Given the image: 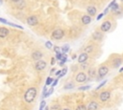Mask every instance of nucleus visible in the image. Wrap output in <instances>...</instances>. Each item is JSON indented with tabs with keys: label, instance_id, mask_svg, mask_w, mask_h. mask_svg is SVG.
Masks as SVG:
<instances>
[{
	"label": "nucleus",
	"instance_id": "nucleus-16",
	"mask_svg": "<svg viewBox=\"0 0 123 110\" xmlns=\"http://www.w3.org/2000/svg\"><path fill=\"white\" fill-rule=\"evenodd\" d=\"M121 62H122V59L120 58V57H117V58H114V59H113V68H116V67H118V66L121 64Z\"/></svg>",
	"mask_w": 123,
	"mask_h": 110
},
{
	"label": "nucleus",
	"instance_id": "nucleus-45",
	"mask_svg": "<svg viewBox=\"0 0 123 110\" xmlns=\"http://www.w3.org/2000/svg\"><path fill=\"white\" fill-rule=\"evenodd\" d=\"M11 1H13V2H17V1H19V0H11Z\"/></svg>",
	"mask_w": 123,
	"mask_h": 110
},
{
	"label": "nucleus",
	"instance_id": "nucleus-5",
	"mask_svg": "<svg viewBox=\"0 0 123 110\" xmlns=\"http://www.w3.org/2000/svg\"><path fill=\"white\" fill-rule=\"evenodd\" d=\"M109 72V68H108V66L106 65H101L99 68H98V75H99L100 78H103L105 77Z\"/></svg>",
	"mask_w": 123,
	"mask_h": 110
},
{
	"label": "nucleus",
	"instance_id": "nucleus-22",
	"mask_svg": "<svg viewBox=\"0 0 123 110\" xmlns=\"http://www.w3.org/2000/svg\"><path fill=\"white\" fill-rule=\"evenodd\" d=\"M53 91H54V87L50 88V89H47V92H46V94H45L44 98H47V97H49V96H50V95L53 93Z\"/></svg>",
	"mask_w": 123,
	"mask_h": 110
},
{
	"label": "nucleus",
	"instance_id": "nucleus-29",
	"mask_svg": "<svg viewBox=\"0 0 123 110\" xmlns=\"http://www.w3.org/2000/svg\"><path fill=\"white\" fill-rule=\"evenodd\" d=\"M52 82H53V79L50 78V77H48L47 79H46V84H45V85H50Z\"/></svg>",
	"mask_w": 123,
	"mask_h": 110
},
{
	"label": "nucleus",
	"instance_id": "nucleus-14",
	"mask_svg": "<svg viewBox=\"0 0 123 110\" xmlns=\"http://www.w3.org/2000/svg\"><path fill=\"white\" fill-rule=\"evenodd\" d=\"M96 12H97V10H96V8H95L94 6H89V7L87 8V13H88L89 15H90V16L95 15V14H96Z\"/></svg>",
	"mask_w": 123,
	"mask_h": 110
},
{
	"label": "nucleus",
	"instance_id": "nucleus-17",
	"mask_svg": "<svg viewBox=\"0 0 123 110\" xmlns=\"http://www.w3.org/2000/svg\"><path fill=\"white\" fill-rule=\"evenodd\" d=\"M110 10H112L113 13H115L116 14H118V13H120V8H119V5L118 4H116V3H114L113 6H112V8L110 9Z\"/></svg>",
	"mask_w": 123,
	"mask_h": 110
},
{
	"label": "nucleus",
	"instance_id": "nucleus-8",
	"mask_svg": "<svg viewBox=\"0 0 123 110\" xmlns=\"http://www.w3.org/2000/svg\"><path fill=\"white\" fill-rule=\"evenodd\" d=\"M75 79H76L77 82H84V81L87 80V74L84 73V72H80V73L77 74Z\"/></svg>",
	"mask_w": 123,
	"mask_h": 110
},
{
	"label": "nucleus",
	"instance_id": "nucleus-10",
	"mask_svg": "<svg viewBox=\"0 0 123 110\" xmlns=\"http://www.w3.org/2000/svg\"><path fill=\"white\" fill-rule=\"evenodd\" d=\"M81 21H82V23H83L84 25H89L90 22H91V16L89 15V14H85V15L82 16Z\"/></svg>",
	"mask_w": 123,
	"mask_h": 110
},
{
	"label": "nucleus",
	"instance_id": "nucleus-33",
	"mask_svg": "<svg viewBox=\"0 0 123 110\" xmlns=\"http://www.w3.org/2000/svg\"><path fill=\"white\" fill-rule=\"evenodd\" d=\"M46 92H47V88H46V85H45V86H44V88H43V91H42V99L44 98V96H45Z\"/></svg>",
	"mask_w": 123,
	"mask_h": 110
},
{
	"label": "nucleus",
	"instance_id": "nucleus-23",
	"mask_svg": "<svg viewBox=\"0 0 123 110\" xmlns=\"http://www.w3.org/2000/svg\"><path fill=\"white\" fill-rule=\"evenodd\" d=\"M89 88H90L89 85H86V86H81V87H79L78 90H80V91H86V90H89Z\"/></svg>",
	"mask_w": 123,
	"mask_h": 110
},
{
	"label": "nucleus",
	"instance_id": "nucleus-39",
	"mask_svg": "<svg viewBox=\"0 0 123 110\" xmlns=\"http://www.w3.org/2000/svg\"><path fill=\"white\" fill-rule=\"evenodd\" d=\"M81 64H82V66H81L82 69H87V67H88V64H87V63L84 62V63H81Z\"/></svg>",
	"mask_w": 123,
	"mask_h": 110
},
{
	"label": "nucleus",
	"instance_id": "nucleus-43",
	"mask_svg": "<svg viewBox=\"0 0 123 110\" xmlns=\"http://www.w3.org/2000/svg\"><path fill=\"white\" fill-rule=\"evenodd\" d=\"M60 74H61V71H57L55 75H56V76H60Z\"/></svg>",
	"mask_w": 123,
	"mask_h": 110
},
{
	"label": "nucleus",
	"instance_id": "nucleus-35",
	"mask_svg": "<svg viewBox=\"0 0 123 110\" xmlns=\"http://www.w3.org/2000/svg\"><path fill=\"white\" fill-rule=\"evenodd\" d=\"M114 3H116V0H113V1H112V2H111V3L109 4L108 8H109V9H111V8H112V6H113V5L114 4Z\"/></svg>",
	"mask_w": 123,
	"mask_h": 110
},
{
	"label": "nucleus",
	"instance_id": "nucleus-36",
	"mask_svg": "<svg viewBox=\"0 0 123 110\" xmlns=\"http://www.w3.org/2000/svg\"><path fill=\"white\" fill-rule=\"evenodd\" d=\"M56 59H59V60H61V58H62V53H60V54H56V57H55Z\"/></svg>",
	"mask_w": 123,
	"mask_h": 110
},
{
	"label": "nucleus",
	"instance_id": "nucleus-42",
	"mask_svg": "<svg viewBox=\"0 0 123 110\" xmlns=\"http://www.w3.org/2000/svg\"><path fill=\"white\" fill-rule=\"evenodd\" d=\"M64 64V62H63V61H60V62H59V65H60V66H63Z\"/></svg>",
	"mask_w": 123,
	"mask_h": 110
},
{
	"label": "nucleus",
	"instance_id": "nucleus-40",
	"mask_svg": "<svg viewBox=\"0 0 123 110\" xmlns=\"http://www.w3.org/2000/svg\"><path fill=\"white\" fill-rule=\"evenodd\" d=\"M56 63V58L55 57H52L51 58V65H54Z\"/></svg>",
	"mask_w": 123,
	"mask_h": 110
},
{
	"label": "nucleus",
	"instance_id": "nucleus-12",
	"mask_svg": "<svg viewBox=\"0 0 123 110\" xmlns=\"http://www.w3.org/2000/svg\"><path fill=\"white\" fill-rule=\"evenodd\" d=\"M97 109H98V103L94 101H90L87 106V110H97Z\"/></svg>",
	"mask_w": 123,
	"mask_h": 110
},
{
	"label": "nucleus",
	"instance_id": "nucleus-18",
	"mask_svg": "<svg viewBox=\"0 0 123 110\" xmlns=\"http://www.w3.org/2000/svg\"><path fill=\"white\" fill-rule=\"evenodd\" d=\"M94 50V46L93 45H88L87 47H85L84 49V53L86 54H89V53H92Z\"/></svg>",
	"mask_w": 123,
	"mask_h": 110
},
{
	"label": "nucleus",
	"instance_id": "nucleus-24",
	"mask_svg": "<svg viewBox=\"0 0 123 110\" xmlns=\"http://www.w3.org/2000/svg\"><path fill=\"white\" fill-rule=\"evenodd\" d=\"M75 110H87V106L85 104H79Z\"/></svg>",
	"mask_w": 123,
	"mask_h": 110
},
{
	"label": "nucleus",
	"instance_id": "nucleus-6",
	"mask_svg": "<svg viewBox=\"0 0 123 110\" xmlns=\"http://www.w3.org/2000/svg\"><path fill=\"white\" fill-rule=\"evenodd\" d=\"M38 23H39V19L35 15H31L27 18V24L29 26H36Z\"/></svg>",
	"mask_w": 123,
	"mask_h": 110
},
{
	"label": "nucleus",
	"instance_id": "nucleus-34",
	"mask_svg": "<svg viewBox=\"0 0 123 110\" xmlns=\"http://www.w3.org/2000/svg\"><path fill=\"white\" fill-rule=\"evenodd\" d=\"M58 81H59V78H58L57 79H55V80H53V82L51 83V84H52V87H55V86L57 85V83H58Z\"/></svg>",
	"mask_w": 123,
	"mask_h": 110
},
{
	"label": "nucleus",
	"instance_id": "nucleus-25",
	"mask_svg": "<svg viewBox=\"0 0 123 110\" xmlns=\"http://www.w3.org/2000/svg\"><path fill=\"white\" fill-rule=\"evenodd\" d=\"M50 110H61V106L59 104H53L50 107Z\"/></svg>",
	"mask_w": 123,
	"mask_h": 110
},
{
	"label": "nucleus",
	"instance_id": "nucleus-47",
	"mask_svg": "<svg viewBox=\"0 0 123 110\" xmlns=\"http://www.w3.org/2000/svg\"><path fill=\"white\" fill-rule=\"evenodd\" d=\"M44 110H49V108L46 106V107H44Z\"/></svg>",
	"mask_w": 123,
	"mask_h": 110
},
{
	"label": "nucleus",
	"instance_id": "nucleus-13",
	"mask_svg": "<svg viewBox=\"0 0 123 110\" xmlns=\"http://www.w3.org/2000/svg\"><path fill=\"white\" fill-rule=\"evenodd\" d=\"M88 59H89V56H88V54H86V53H82V54L78 57V62H79V63H84V62H86Z\"/></svg>",
	"mask_w": 123,
	"mask_h": 110
},
{
	"label": "nucleus",
	"instance_id": "nucleus-4",
	"mask_svg": "<svg viewBox=\"0 0 123 110\" xmlns=\"http://www.w3.org/2000/svg\"><path fill=\"white\" fill-rule=\"evenodd\" d=\"M45 67H46V62L44 60H40V59L37 60V62L35 64V68L37 71H42L45 69Z\"/></svg>",
	"mask_w": 123,
	"mask_h": 110
},
{
	"label": "nucleus",
	"instance_id": "nucleus-46",
	"mask_svg": "<svg viewBox=\"0 0 123 110\" xmlns=\"http://www.w3.org/2000/svg\"><path fill=\"white\" fill-rule=\"evenodd\" d=\"M2 3H3V0H0V5H2Z\"/></svg>",
	"mask_w": 123,
	"mask_h": 110
},
{
	"label": "nucleus",
	"instance_id": "nucleus-28",
	"mask_svg": "<svg viewBox=\"0 0 123 110\" xmlns=\"http://www.w3.org/2000/svg\"><path fill=\"white\" fill-rule=\"evenodd\" d=\"M45 105H46V102H45V101H41V102H40V105H39V110H44V107H45Z\"/></svg>",
	"mask_w": 123,
	"mask_h": 110
},
{
	"label": "nucleus",
	"instance_id": "nucleus-11",
	"mask_svg": "<svg viewBox=\"0 0 123 110\" xmlns=\"http://www.w3.org/2000/svg\"><path fill=\"white\" fill-rule=\"evenodd\" d=\"M42 56H43V54L40 51H35L32 54V58L34 60H39V59H41Z\"/></svg>",
	"mask_w": 123,
	"mask_h": 110
},
{
	"label": "nucleus",
	"instance_id": "nucleus-15",
	"mask_svg": "<svg viewBox=\"0 0 123 110\" xmlns=\"http://www.w3.org/2000/svg\"><path fill=\"white\" fill-rule=\"evenodd\" d=\"M9 30L5 27H2V28H0V38H4L6 37L8 35H9Z\"/></svg>",
	"mask_w": 123,
	"mask_h": 110
},
{
	"label": "nucleus",
	"instance_id": "nucleus-9",
	"mask_svg": "<svg viewBox=\"0 0 123 110\" xmlns=\"http://www.w3.org/2000/svg\"><path fill=\"white\" fill-rule=\"evenodd\" d=\"M92 39L93 40H95V41H100V40H102V38H103V34H102V32L101 31H96V32H94L93 34H92Z\"/></svg>",
	"mask_w": 123,
	"mask_h": 110
},
{
	"label": "nucleus",
	"instance_id": "nucleus-32",
	"mask_svg": "<svg viewBox=\"0 0 123 110\" xmlns=\"http://www.w3.org/2000/svg\"><path fill=\"white\" fill-rule=\"evenodd\" d=\"M0 22H1V23H4V24H7V25L10 24V22L8 20H6L5 18H2V17H0Z\"/></svg>",
	"mask_w": 123,
	"mask_h": 110
},
{
	"label": "nucleus",
	"instance_id": "nucleus-44",
	"mask_svg": "<svg viewBox=\"0 0 123 110\" xmlns=\"http://www.w3.org/2000/svg\"><path fill=\"white\" fill-rule=\"evenodd\" d=\"M119 72H120V73H122V72H123V67H121V68L119 69Z\"/></svg>",
	"mask_w": 123,
	"mask_h": 110
},
{
	"label": "nucleus",
	"instance_id": "nucleus-2",
	"mask_svg": "<svg viewBox=\"0 0 123 110\" xmlns=\"http://www.w3.org/2000/svg\"><path fill=\"white\" fill-rule=\"evenodd\" d=\"M64 36V32L62 29H56L55 31H53L51 35V37L55 40H61Z\"/></svg>",
	"mask_w": 123,
	"mask_h": 110
},
{
	"label": "nucleus",
	"instance_id": "nucleus-31",
	"mask_svg": "<svg viewBox=\"0 0 123 110\" xmlns=\"http://www.w3.org/2000/svg\"><path fill=\"white\" fill-rule=\"evenodd\" d=\"M54 52H55L56 54L62 53V52H61V47H59V46H54Z\"/></svg>",
	"mask_w": 123,
	"mask_h": 110
},
{
	"label": "nucleus",
	"instance_id": "nucleus-48",
	"mask_svg": "<svg viewBox=\"0 0 123 110\" xmlns=\"http://www.w3.org/2000/svg\"><path fill=\"white\" fill-rule=\"evenodd\" d=\"M62 110H70L69 108H64V109H62Z\"/></svg>",
	"mask_w": 123,
	"mask_h": 110
},
{
	"label": "nucleus",
	"instance_id": "nucleus-30",
	"mask_svg": "<svg viewBox=\"0 0 123 110\" xmlns=\"http://www.w3.org/2000/svg\"><path fill=\"white\" fill-rule=\"evenodd\" d=\"M106 82H107V80H104V81H102V82H101V83H100L99 85H98V86L96 87V90H99L101 87H103V86H104V85L106 84Z\"/></svg>",
	"mask_w": 123,
	"mask_h": 110
},
{
	"label": "nucleus",
	"instance_id": "nucleus-37",
	"mask_svg": "<svg viewBox=\"0 0 123 110\" xmlns=\"http://www.w3.org/2000/svg\"><path fill=\"white\" fill-rule=\"evenodd\" d=\"M104 15H105L104 13H100V14H98V15H97V17H96V19H97V20H100Z\"/></svg>",
	"mask_w": 123,
	"mask_h": 110
},
{
	"label": "nucleus",
	"instance_id": "nucleus-7",
	"mask_svg": "<svg viewBox=\"0 0 123 110\" xmlns=\"http://www.w3.org/2000/svg\"><path fill=\"white\" fill-rule=\"evenodd\" d=\"M99 99H100V101H103V102L109 101V100L111 99V92H110V91H104V92H102V93L99 95Z\"/></svg>",
	"mask_w": 123,
	"mask_h": 110
},
{
	"label": "nucleus",
	"instance_id": "nucleus-38",
	"mask_svg": "<svg viewBox=\"0 0 123 110\" xmlns=\"http://www.w3.org/2000/svg\"><path fill=\"white\" fill-rule=\"evenodd\" d=\"M94 74H95V71H94L93 69H90V70H89V76H90V77H93Z\"/></svg>",
	"mask_w": 123,
	"mask_h": 110
},
{
	"label": "nucleus",
	"instance_id": "nucleus-21",
	"mask_svg": "<svg viewBox=\"0 0 123 110\" xmlns=\"http://www.w3.org/2000/svg\"><path fill=\"white\" fill-rule=\"evenodd\" d=\"M17 8H19V9H22V8H24L25 7V2L24 1H22V0H19V1H17Z\"/></svg>",
	"mask_w": 123,
	"mask_h": 110
},
{
	"label": "nucleus",
	"instance_id": "nucleus-19",
	"mask_svg": "<svg viewBox=\"0 0 123 110\" xmlns=\"http://www.w3.org/2000/svg\"><path fill=\"white\" fill-rule=\"evenodd\" d=\"M61 52L63 54H66L67 52H69V45H64L63 47H61Z\"/></svg>",
	"mask_w": 123,
	"mask_h": 110
},
{
	"label": "nucleus",
	"instance_id": "nucleus-41",
	"mask_svg": "<svg viewBox=\"0 0 123 110\" xmlns=\"http://www.w3.org/2000/svg\"><path fill=\"white\" fill-rule=\"evenodd\" d=\"M109 11H110V9H109V8H106V9H105V11H104V13H104V14H107V13H109Z\"/></svg>",
	"mask_w": 123,
	"mask_h": 110
},
{
	"label": "nucleus",
	"instance_id": "nucleus-26",
	"mask_svg": "<svg viewBox=\"0 0 123 110\" xmlns=\"http://www.w3.org/2000/svg\"><path fill=\"white\" fill-rule=\"evenodd\" d=\"M45 47H46L47 49H51V48H53L52 42H51V41H46V42H45Z\"/></svg>",
	"mask_w": 123,
	"mask_h": 110
},
{
	"label": "nucleus",
	"instance_id": "nucleus-49",
	"mask_svg": "<svg viewBox=\"0 0 123 110\" xmlns=\"http://www.w3.org/2000/svg\"><path fill=\"white\" fill-rule=\"evenodd\" d=\"M122 2H123V0H122Z\"/></svg>",
	"mask_w": 123,
	"mask_h": 110
},
{
	"label": "nucleus",
	"instance_id": "nucleus-3",
	"mask_svg": "<svg viewBox=\"0 0 123 110\" xmlns=\"http://www.w3.org/2000/svg\"><path fill=\"white\" fill-rule=\"evenodd\" d=\"M111 28H112V23L109 20H106V21L103 22L102 25L100 26V31L102 33H107V32H109L111 30Z\"/></svg>",
	"mask_w": 123,
	"mask_h": 110
},
{
	"label": "nucleus",
	"instance_id": "nucleus-27",
	"mask_svg": "<svg viewBox=\"0 0 123 110\" xmlns=\"http://www.w3.org/2000/svg\"><path fill=\"white\" fill-rule=\"evenodd\" d=\"M66 72H67V68L66 67H64L62 71H61V74H60V76H59V78H61V77H64L65 74H66Z\"/></svg>",
	"mask_w": 123,
	"mask_h": 110
},
{
	"label": "nucleus",
	"instance_id": "nucleus-1",
	"mask_svg": "<svg viewBox=\"0 0 123 110\" xmlns=\"http://www.w3.org/2000/svg\"><path fill=\"white\" fill-rule=\"evenodd\" d=\"M36 96H37V88L30 87L29 89H27L25 94H24V101L28 103H31V102L34 101Z\"/></svg>",
	"mask_w": 123,
	"mask_h": 110
},
{
	"label": "nucleus",
	"instance_id": "nucleus-20",
	"mask_svg": "<svg viewBox=\"0 0 123 110\" xmlns=\"http://www.w3.org/2000/svg\"><path fill=\"white\" fill-rule=\"evenodd\" d=\"M73 87H74V83H73V82H70V83H67V84L64 85V90H68V89H72Z\"/></svg>",
	"mask_w": 123,
	"mask_h": 110
}]
</instances>
